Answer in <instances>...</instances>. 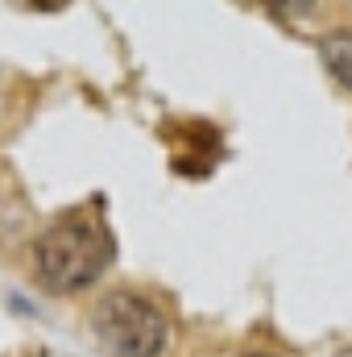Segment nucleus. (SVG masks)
Here are the masks:
<instances>
[{
  "label": "nucleus",
  "instance_id": "obj_3",
  "mask_svg": "<svg viewBox=\"0 0 352 357\" xmlns=\"http://www.w3.org/2000/svg\"><path fill=\"white\" fill-rule=\"evenodd\" d=\"M319 59L328 67V75L340 84L344 91H352V29H336L319 42Z\"/></svg>",
  "mask_w": 352,
  "mask_h": 357
},
{
  "label": "nucleus",
  "instance_id": "obj_5",
  "mask_svg": "<svg viewBox=\"0 0 352 357\" xmlns=\"http://www.w3.org/2000/svg\"><path fill=\"white\" fill-rule=\"evenodd\" d=\"M245 357H278V354H245Z\"/></svg>",
  "mask_w": 352,
  "mask_h": 357
},
{
  "label": "nucleus",
  "instance_id": "obj_2",
  "mask_svg": "<svg viewBox=\"0 0 352 357\" xmlns=\"http://www.w3.org/2000/svg\"><path fill=\"white\" fill-rule=\"evenodd\" d=\"M91 337L104 357H162L170 345V316L154 295L120 287L95 299Z\"/></svg>",
  "mask_w": 352,
  "mask_h": 357
},
{
  "label": "nucleus",
  "instance_id": "obj_4",
  "mask_svg": "<svg viewBox=\"0 0 352 357\" xmlns=\"http://www.w3.org/2000/svg\"><path fill=\"white\" fill-rule=\"evenodd\" d=\"M336 357H352V345H349V349H340V354H336Z\"/></svg>",
  "mask_w": 352,
  "mask_h": 357
},
{
  "label": "nucleus",
  "instance_id": "obj_1",
  "mask_svg": "<svg viewBox=\"0 0 352 357\" xmlns=\"http://www.w3.org/2000/svg\"><path fill=\"white\" fill-rule=\"evenodd\" d=\"M116 258V241L104 225V216H95L91 208L63 212L58 220H50L33 245V266L46 291L54 295H79L91 282L112 266Z\"/></svg>",
  "mask_w": 352,
  "mask_h": 357
}]
</instances>
